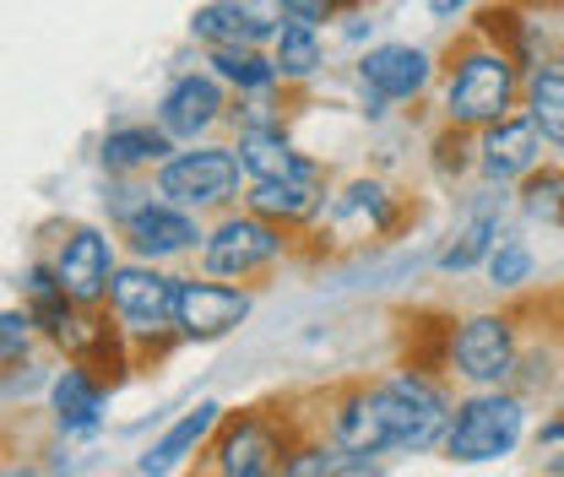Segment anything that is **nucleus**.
<instances>
[{
  "label": "nucleus",
  "instance_id": "1",
  "mask_svg": "<svg viewBox=\"0 0 564 477\" xmlns=\"http://www.w3.org/2000/svg\"><path fill=\"white\" fill-rule=\"evenodd\" d=\"M456 397L429 369H397L380 380H348L326 397L321 434L348 456H434L445 445Z\"/></svg>",
  "mask_w": 564,
  "mask_h": 477
},
{
  "label": "nucleus",
  "instance_id": "2",
  "mask_svg": "<svg viewBox=\"0 0 564 477\" xmlns=\"http://www.w3.org/2000/svg\"><path fill=\"white\" fill-rule=\"evenodd\" d=\"M521 82H527V66L510 50H499L484 33L462 28V39L445 50L440 82H434L440 126L478 137L484 126H494V120H505V115L521 109Z\"/></svg>",
  "mask_w": 564,
  "mask_h": 477
},
{
  "label": "nucleus",
  "instance_id": "3",
  "mask_svg": "<svg viewBox=\"0 0 564 477\" xmlns=\"http://www.w3.org/2000/svg\"><path fill=\"white\" fill-rule=\"evenodd\" d=\"M527 440H532V412H527V397L516 386L467 391L451 408V429H445L440 456L456 462V467H494V462H510Z\"/></svg>",
  "mask_w": 564,
  "mask_h": 477
},
{
  "label": "nucleus",
  "instance_id": "4",
  "mask_svg": "<svg viewBox=\"0 0 564 477\" xmlns=\"http://www.w3.org/2000/svg\"><path fill=\"white\" fill-rule=\"evenodd\" d=\"M174 304H180V272L174 267H152V261H120V272L109 282V321L115 332L131 342L137 358H163L174 337Z\"/></svg>",
  "mask_w": 564,
  "mask_h": 477
},
{
  "label": "nucleus",
  "instance_id": "5",
  "mask_svg": "<svg viewBox=\"0 0 564 477\" xmlns=\"http://www.w3.org/2000/svg\"><path fill=\"white\" fill-rule=\"evenodd\" d=\"M299 234H288L278 223L256 217L250 206H228L207 217V239L196 250V272L202 277H217V282H245L256 288L267 272H278L282 261L293 256Z\"/></svg>",
  "mask_w": 564,
  "mask_h": 477
},
{
  "label": "nucleus",
  "instance_id": "6",
  "mask_svg": "<svg viewBox=\"0 0 564 477\" xmlns=\"http://www.w3.org/2000/svg\"><path fill=\"white\" fill-rule=\"evenodd\" d=\"M299 418L288 408H239L223 412L217 434H212L202 473L207 477H282L288 451L299 440Z\"/></svg>",
  "mask_w": 564,
  "mask_h": 477
},
{
  "label": "nucleus",
  "instance_id": "7",
  "mask_svg": "<svg viewBox=\"0 0 564 477\" xmlns=\"http://www.w3.org/2000/svg\"><path fill=\"white\" fill-rule=\"evenodd\" d=\"M440 369L467 391H499L521 380V326L510 310H467L445 332Z\"/></svg>",
  "mask_w": 564,
  "mask_h": 477
},
{
  "label": "nucleus",
  "instance_id": "8",
  "mask_svg": "<svg viewBox=\"0 0 564 477\" xmlns=\"http://www.w3.org/2000/svg\"><path fill=\"white\" fill-rule=\"evenodd\" d=\"M152 191L163 202L185 206L196 217H217L228 206L245 202V169L234 141H196V147H174L158 169H152Z\"/></svg>",
  "mask_w": 564,
  "mask_h": 477
},
{
  "label": "nucleus",
  "instance_id": "9",
  "mask_svg": "<svg viewBox=\"0 0 564 477\" xmlns=\"http://www.w3.org/2000/svg\"><path fill=\"white\" fill-rule=\"evenodd\" d=\"M413 217V202L386 185L380 174H352L343 185H332V202L321 212V223L304 234V239H321L326 250H358V245H380L391 239L402 223Z\"/></svg>",
  "mask_w": 564,
  "mask_h": 477
},
{
  "label": "nucleus",
  "instance_id": "10",
  "mask_svg": "<svg viewBox=\"0 0 564 477\" xmlns=\"http://www.w3.org/2000/svg\"><path fill=\"white\" fill-rule=\"evenodd\" d=\"M39 256L50 261L61 293L82 310L109 304V282L126 261L115 228H104V223H55V239H39Z\"/></svg>",
  "mask_w": 564,
  "mask_h": 477
},
{
  "label": "nucleus",
  "instance_id": "11",
  "mask_svg": "<svg viewBox=\"0 0 564 477\" xmlns=\"http://www.w3.org/2000/svg\"><path fill=\"white\" fill-rule=\"evenodd\" d=\"M115 239L131 261H152V267H180L202 250L207 239V217L185 212V206L163 202L158 191H147L120 223H115Z\"/></svg>",
  "mask_w": 564,
  "mask_h": 477
},
{
  "label": "nucleus",
  "instance_id": "12",
  "mask_svg": "<svg viewBox=\"0 0 564 477\" xmlns=\"http://www.w3.org/2000/svg\"><path fill=\"white\" fill-rule=\"evenodd\" d=\"M228 109H234V93L207 66H185L158 93L152 120L174 137V147H196V141H217V131H228Z\"/></svg>",
  "mask_w": 564,
  "mask_h": 477
},
{
  "label": "nucleus",
  "instance_id": "13",
  "mask_svg": "<svg viewBox=\"0 0 564 477\" xmlns=\"http://www.w3.org/2000/svg\"><path fill=\"white\" fill-rule=\"evenodd\" d=\"M256 310V288L245 282H217L202 272H180V304H174V337L180 347H212L234 337Z\"/></svg>",
  "mask_w": 564,
  "mask_h": 477
},
{
  "label": "nucleus",
  "instance_id": "14",
  "mask_svg": "<svg viewBox=\"0 0 564 477\" xmlns=\"http://www.w3.org/2000/svg\"><path fill=\"white\" fill-rule=\"evenodd\" d=\"M352 76H358V93L375 98V104H423L440 82V61L423 50V44H402V39H386V44H369L358 61H352Z\"/></svg>",
  "mask_w": 564,
  "mask_h": 477
},
{
  "label": "nucleus",
  "instance_id": "15",
  "mask_svg": "<svg viewBox=\"0 0 564 477\" xmlns=\"http://www.w3.org/2000/svg\"><path fill=\"white\" fill-rule=\"evenodd\" d=\"M473 152H478V180L494 185V191H516L538 163H549V141L527 120V109H516V115L484 126V131L473 137Z\"/></svg>",
  "mask_w": 564,
  "mask_h": 477
},
{
  "label": "nucleus",
  "instance_id": "16",
  "mask_svg": "<svg viewBox=\"0 0 564 477\" xmlns=\"http://www.w3.org/2000/svg\"><path fill=\"white\" fill-rule=\"evenodd\" d=\"M109 397H115V386H109L98 369L61 358V369H55V380H50V391H44V408H50L55 434H61L66 445H76V440H93V434L109 423Z\"/></svg>",
  "mask_w": 564,
  "mask_h": 477
},
{
  "label": "nucleus",
  "instance_id": "17",
  "mask_svg": "<svg viewBox=\"0 0 564 477\" xmlns=\"http://www.w3.org/2000/svg\"><path fill=\"white\" fill-rule=\"evenodd\" d=\"M505 206H510V191H494L484 185L478 202L467 206V217L451 228V239L434 250V272L440 277H467L484 272L494 256V245L505 239Z\"/></svg>",
  "mask_w": 564,
  "mask_h": 477
},
{
  "label": "nucleus",
  "instance_id": "18",
  "mask_svg": "<svg viewBox=\"0 0 564 477\" xmlns=\"http://www.w3.org/2000/svg\"><path fill=\"white\" fill-rule=\"evenodd\" d=\"M223 402H196L191 412H180L147 451L137 456V473L141 477H174V473H185L196 456H207V445H212V434H217V423H223Z\"/></svg>",
  "mask_w": 564,
  "mask_h": 477
},
{
  "label": "nucleus",
  "instance_id": "19",
  "mask_svg": "<svg viewBox=\"0 0 564 477\" xmlns=\"http://www.w3.org/2000/svg\"><path fill=\"white\" fill-rule=\"evenodd\" d=\"M169 152H174V137H169L158 120H120V126H109V131L98 137V147H93L104 180H152V169H158Z\"/></svg>",
  "mask_w": 564,
  "mask_h": 477
},
{
  "label": "nucleus",
  "instance_id": "20",
  "mask_svg": "<svg viewBox=\"0 0 564 477\" xmlns=\"http://www.w3.org/2000/svg\"><path fill=\"white\" fill-rule=\"evenodd\" d=\"M234 152H239L245 185H272V180H315V174H326V163H315L299 141L288 137V126H261V131H245V137H234Z\"/></svg>",
  "mask_w": 564,
  "mask_h": 477
},
{
  "label": "nucleus",
  "instance_id": "21",
  "mask_svg": "<svg viewBox=\"0 0 564 477\" xmlns=\"http://www.w3.org/2000/svg\"><path fill=\"white\" fill-rule=\"evenodd\" d=\"M332 202V180L326 174H315V180H272V185H245V202L256 217H267V223H278L288 234H310L315 223H321V212Z\"/></svg>",
  "mask_w": 564,
  "mask_h": 477
},
{
  "label": "nucleus",
  "instance_id": "22",
  "mask_svg": "<svg viewBox=\"0 0 564 477\" xmlns=\"http://www.w3.org/2000/svg\"><path fill=\"white\" fill-rule=\"evenodd\" d=\"M191 44L212 55V50H267L272 44V22H261L256 11H245V0H202L196 11H191Z\"/></svg>",
  "mask_w": 564,
  "mask_h": 477
},
{
  "label": "nucleus",
  "instance_id": "23",
  "mask_svg": "<svg viewBox=\"0 0 564 477\" xmlns=\"http://www.w3.org/2000/svg\"><path fill=\"white\" fill-rule=\"evenodd\" d=\"M272 66L282 76V93H304L310 82H321V71H326V39H321V28H310V22H293V17H282V28L272 33Z\"/></svg>",
  "mask_w": 564,
  "mask_h": 477
},
{
  "label": "nucleus",
  "instance_id": "24",
  "mask_svg": "<svg viewBox=\"0 0 564 477\" xmlns=\"http://www.w3.org/2000/svg\"><path fill=\"white\" fill-rule=\"evenodd\" d=\"M202 66L234 93V98H278L282 93V76L272 66V50H212L202 55Z\"/></svg>",
  "mask_w": 564,
  "mask_h": 477
},
{
  "label": "nucleus",
  "instance_id": "25",
  "mask_svg": "<svg viewBox=\"0 0 564 477\" xmlns=\"http://www.w3.org/2000/svg\"><path fill=\"white\" fill-rule=\"evenodd\" d=\"M521 109L543 131V141L564 152V66H532L521 82Z\"/></svg>",
  "mask_w": 564,
  "mask_h": 477
},
{
  "label": "nucleus",
  "instance_id": "26",
  "mask_svg": "<svg viewBox=\"0 0 564 477\" xmlns=\"http://www.w3.org/2000/svg\"><path fill=\"white\" fill-rule=\"evenodd\" d=\"M510 202H516V212H521L527 223L560 228L564 223V163H538V169L510 191Z\"/></svg>",
  "mask_w": 564,
  "mask_h": 477
},
{
  "label": "nucleus",
  "instance_id": "27",
  "mask_svg": "<svg viewBox=\"0 0 564 477\" xmlns=\"http://www.w3.org/2000/svg\"><path fill=\"white\" fill-rule=\"evenodd\" d=\"M532 272H538V256H532V245L516 239V234H505V239L494 245L489 267H484L494 293H521V288L532 282Z\"/></svg>",
  "mask_w": 564,
  "mask_h": 477
},
{
  "label": "nucleus",
  "instance_id": "28",
  "mask_svg": "<svg viewBox=\"0 0 564 477\" xmlns=\"http://www.w3.org/2000/svg\"><path fill=\"white\" fill-rule=\"evenodd\" d=\"M39 347H44V342H39V326H33L28 304L0 310V375H6V369H17V364H28Z\"/></svg>",
  "mask_w": 564,
  "mask_h": 477
},
{
  "label": "nucleus",
  "instance_id": "29",
  "mask_svg": "<svg viewBox=\"0 0 564 477\" xmlns=\"http://www.w3.org/2000/svg\"><path fill=\"white\" fill-rule=\"evenodd\" d=\"M337 462H343V451H337L321 429H304V434L293 440V451H288L282 477H332L337 473Z\"/></svg>",
  "mask_w": 564,
  "mask_h": 477
},
{
  "label": "nucleus",
  "instance_id": "30",
  "mask_svg": "<svg viewBox=\"0 0 564 477\" xmlns=\"http://www.w3.org/2000/svg\"><path fill=\"white\" fill-rule=\"evenodd\" d=\"M429 163H434V174L440 180H462V174H478V152H473V131H451V126H440L434 141H429Z\"/></svg>",
  "mask_w": 564,
  "mask_h": 477
},
{
  "label": "nucleus",
  "instance_id": "31",
  "mask_svg": "<svg viewBox=\"0 0 564 477\" xmlns=\"http://www.w3.org/2000/svg\"><path fill=\"white\" fill-rule=\"evenodd\" d=\"M532 456L543 477H564V408L532 429Z\"/></svg>",
  "mask_w": 564,
  "mask_h": 477
},
{
  "label": "nucleus",
  "instance_id": "32",
  "mask_svg": "<svg viewBox=\"0 0 564 477\" xmlns=\"http://www.w3.org/2000/svg\"><path fill=\"white\" fill-rule=\"evenodd\" d=\"M282 17L293 22H310V28H326V22H343L352 11H364V0H278Z\"/></svg>",
  "mask_w": 564,
  "mask_h": 477
},
{
  "label": "nucleus",
  "instance_id": "33",
  "mask_svg": "<svg viewBox=\"0 0 564 477\" xmlns=\"http://www.w3.org/2000/svg\"><path fill=\"white\" fill-rule=\"evenodd\" d=\"M332 477H386V462H380V456H348V451H343V462H337Z\"/></svg>",
  "mask_w": 564,
  "mask_h": 477
},
{
  "label": "nucleus",
  "instance_id": "34",
  "mask_svg": "<svg viewBox=\"0 0 564 477\" xmlns=\"http://www.w3.org/2000/svg\"><path fill=\"white\" fill-rule=\"evenodd\" d=\"M473 11V0H429V17L434 22H462Z\"/></svg>",
  "mask_w": 564,
  "mask_h": 477
},
{
  "label": "nucleus",
  "instance_id": "35",
  "mask_svg": "<svg viewBox=\"0 0 564 477\" xmlns=\"http://www.w3.org/2000/svg\"><path fill=\"white\" fill-rule=\"evenodd\" d=\"M0 477H33V473L28 467H11V473H0Z\"/></svg>",
  "mask_w": 564,
  "mask_h": 477
},
{
  "label": "nucleus",
  "instance_id": "36",
  "mask_svg": "<svg viewBox=\"0 0 564 477\" xmlns=\"http://www.w3.org/2000/svg\"><path fill=\"white\" fill-rule=\"evenodd\" d=\"M196 477H207V473H202V467H196Z\"/></svg>",
  "mask_w": 564,
  "mask_h": 477
},
{
  "label": "nucleus",
  "instance_id": "37",
  "mask_svg": "<svg viewBox=\"0 0 564 477\" xmlns=\"http://www.w3.org/2000/svg\"><path fill=\"white\" fill-rule=\"evenodd\" d=\"M554 6H564V0H554Z\"/></svg>",
  "mask_w": 564,
  "mask_h": 477
},
{
  "label": "nucleus",
  "instance_id": "38",
  "mask_svg": "<svg viewBox=\"0 0 564 477\" xmlns=\"http://www.w3.org/2000/svg\"><path fill=\"white\" fill-rule=\"evenodd\" d=\"M560 163H564V158H560Z\"/></svg>",
  "mask_w": 564,
  "mask_h": 477
}]
</instances>
